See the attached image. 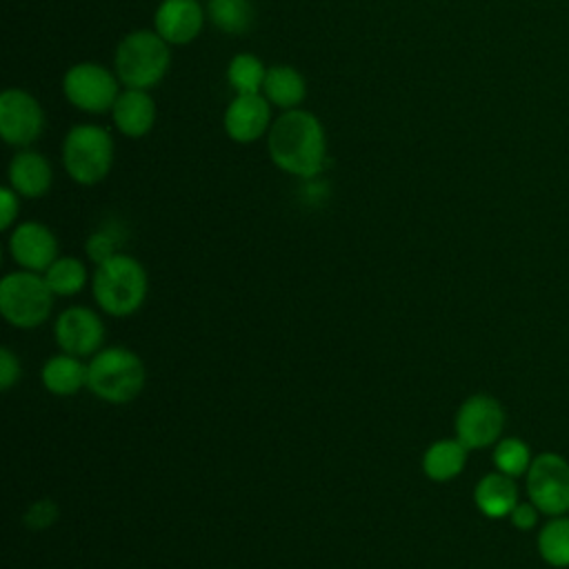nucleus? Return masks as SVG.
I'll return each mask as SVG.
<instances>
[{
    "mask_svg": "<svg viewBox=\"0 0 569 569\" xmlns=\"http://www.w3.org/2000/svg\"><path fill=\"white\" fill-rule=\"evenodd\" d=\"M273 162L296 176H313L325 162V131L307 111H287L269 133Z\"/></svg>",
    "mask_w": 569,
    "mask_h": 569,
    "instance_id": "1",
    "label": "nucleus"
},
{
    "mask_svg": "<svg viewBox=\"0 0 569 569\" xmlns=\"http://www.w3.org/2000/svg\"><path fill=\"white\" fill-rule=\"evenodd\" d=\"M91 291L100 311L111 318H127L144 305L149 276L133 256L116 253L113 258L96 264Z\"/></svg>",
    "mask_w": 569,
    "mask_h": 569,
    "instance_id": "2",
    "label": "nucleus"
},
{
    "mask_svg": "<svg viewBox=\"0 0 569 569\" xmlns=\"http://www.w3.org/2000/svg\"><path fill=\"white\" fill-rule=\"evenodd\" d=\"M147 382L142 358L122 347H102L87 362V389L109 405H127L136 400Z\"/></svg>",
    "mask_w": 569,
    "mask_h": 569,
    "instance_id": "3",
    "label": "nucleus"
},
{
    "mask_svg": "<svg viewBox=\"0 0 569 569\" xmlns=\"http://www.w3.org/2000/svg\"><path fill=\"white\" fill-rule=\"evenodd\" d=\"M56 293L42 273L13 271L0 280V313L18 329H36L49 320Z\"/></svg>",
    "mask_w": 569,
    "mask_h": 569,
    "instance_id": "4",
    "label": "nucleus"
},
{
    "mask_svg": "<svg viewBox=\"0 0 569 569\" xmlns=\"http://www.w3.org/2000/svg\"><path fill=\"white\" fill-rule=\"evenodd\" d=\"M120 80L131 89H147L156 84L169 67V49L160 33L136 31L129 33L116 53Z\"/></svg>",
    "mask_w": 569,
    "mask_h": 569,
    "instance_id": "5",
    "label": "nucleus"
},
{
    "mask_svg": "<svg viewBox=\"0 0 569 569\" xmlns=\"http://www.w3.org/2000/svg\"><path fill=\"white\" fill-rule=\"evenodd\" d=\"M113 160L111 136L93 124H80L67 133L64 140V169L80 184L100 182Z\"/></svg>",
    "mask_w": 569,
    "mask_h": 569,
    "instance_id": "6",
    "label": "nucleus"
},
{
    "mask_svg": "<svg viewBox=\"0 0 569 569\" xmlns=\"http://www.w3.org/2000/svg\"><path fill=\"white\" fill-rule=\"evenodd\" d=\"M527 496L545 516H565L569 511V462L553 451L531 460L525 476Z\"/></svg>",
    "mask_w": 569,
    "mask_h": 569,
    "instance_id": "7",
    "label": "nucleus"
},
{
    "mask_svg": "<svg viewBox=\"0 0 569 569\" xmlns=\"http://www.w3.org/2000/svg\"><path fill=\"white\" fill-rule=\"evenodd\" d=\"M505 409L493 396L473 393L458 407L453 418V431L469 451L485 449L500 440L505 431Z\"/></svg>",
    "mask_w": 569,
    "mask_h": 569,
    "instance_id": "8",
    "label": "nucleus"
},
{
    "mask_svg": "<svg viewBox=\"0 0 569 569\" xmlns=\"http://www.w3.org/2000/svg\"><path fill=\"white\" fill-rule=\"evenodd\" d=\"M53 338L60 351L91 358L104 347V322L98 311L84 305H71L58 313L53 322Z\"/></svg>",
    "mask_w": 569,
    "mask_h": 569,
    "instance_id": "9",
    "label": "nucleus"
},
{
    "mask_svg": "<svg viewBox=\"0 0 569 569\" xmlns=\"http://www.w3.org/2000/svg\"><path fill=\"white\" fill-rule=\"evenodd\" d=\"M67 98L84 111H107L118 100V84L113 76L98 64H78L64 76Z\"/></svg>",
    "mask_w": 569,
    "mask_h": 569,
    "instance_id": "10",
    "label": "nucleus"
},
{
    "mask_svg": "<svg viewBox=\"0 0 569 569\" xmlns=\"http://www.w3.org/2000/svg\"><path fill=\"white\" fill-rule=\"evenodd\" d=\"M42 109L29 93L9 89L0 96V133L9 144H29L42 131Z\"/></svg>",
    "mask_w": 569,
    "mask_h": 569,
    "instance_id": "11",
    "label": "nucleus"
},
{
    "mask_svg": "<svg viewBox=\"0 0 569 569\" xmlns=\"http://www.w3.org/2000/svg\"><path fill=\"white\" fill-rule=\"evenodd\" d=\"M9 253L24 271L44 273L58 258V240L49 227L22 222L9 238Z\"/></svg>",
    "mask_w": 569,
    "mask_h": 569,
    "instance_id": "12",
    "label": "nucleus"
},
{
    "mask_svg": "<svg viewBox=\"0 0 569 569\" xmlns=\"http://www.w3.org/2000/svg\"><path fill=\"white\" fill-rule=\"evenodd\" d=\"M269 124L267 100L258 93H240L224 113V129L238 142H251L264 133Z\"/></svg>",
    "mask_w": 569,
    "mask_h": 569,
    "instance_id": "13",
    "label": "nucleus"
},
{
    "mask_svg": "<svg viewBox=\"0 0 569 569\" xmlns=\"http://www.w3.org/2000/svg\"><path fill=\"white\" fill-rule=\"evenodd\" d=\"M202 27V9L196 0H164L156 11V29L167 42H189Z\"/></svg>",
    "mask_w": 569,
    "mask_h": 569,
    "instance_id": "14",
    "label": "nucleus"
},
{
    "mask_svg": "<svg viewBox=\"0 0 569 569\" xmlns=\"http://www.w3.org/2000/svg\"><path fill=\"white\" fill-rule=\"evenodd\" d=\"M473 502L478 511L487 518H505L513 511L518 505V487L516 478L502 473V471H491L482 476L476 487H473Z\"/></svg>",
    "mask_w": 569,
    "mask_h": 569,
    "instance_id": "15",
    "label": "nucleus"
},
{
    "mask_svg": "<svg viewBox=\"0 0 569 569\" xmlns=\"http://www.w3.org/2000/svg\"><path fill=\"white\" fill-rule=\"evenodd\" d=\"M40 378L49 393L60 398L76 396L82 387H87V365L82 358L62 351L47 358Z\"/></svg>",
    "mask_w": 569,
    "mask_h": 569,
    "instance_id": "16",
    "label": "nucleus"
},
{
    "mask_svg": "<svg viewBox=\"0 0 569 569\" xmlns=\"http://www.w3.org/2000/svg\"><path fill=\"white\" fill-rule=\"evenodd\" d=\"M469 449L458 438H442L422 453V471L433 482H449L467 467Z\"/></svg>",
    "mask_w": 569,
    "mask_h": 569,
    "instance_id": "17",
    "label": "nucleus"
},
{
    "mask_svg": "<svg viewBox=\"0 0 569 569\" xmlns=\"http://www.w3.org/2000/svg\"><path fill=\"white\" fill-rule=\"evenodd\" d=\"M9 180L13 191L27 198H40L51 187L49 162L33 151L18 153L9 167Z\"/></svg>",
    "mask_w": 569,
    "mask_h": 569,
    "instance_id": "18",
    "label": "nucleus"
},
{
    "mask_svg": "<svg viewBox=\"0 0 569 569\" xmlns=\"http://www.w3.org/2000/svg\"><path fill=\"white\" fill-rule=\"evenodd\" d=\"M156 118L153 100L142 89H129L118 96L113 104V120L127 136H142L151 129Z\"/></svg>",
    "mask_w": 569,
    "mask_h": 569,
    "instance_id": "19",
    "label": "nucleus"
},
{
    "mask_svg": "<svg viewBox=\"0 0 569 569\" xmlns=\"http://www.w3.org/2000/svg\"><path fill=\"white\" fill-rule=\"evenodd\" d=\"M538 553L540 558L556 569L569 567V518L551 516L549 522L538 531Z\"/></svg>",
    "mask_w": 569,
    "mask_h": 569,
    "instance_id": "20",
    "label": "nucleus"
},
{
    "mask_svg": "<svg viewBox=\"0 0 569 569\" xmlns=\"http://www.w3.org/2000/svg\"><path fill=\"white\" fill-rule=\"evenodd\" d=\"M42 276H44L49 289L60 298L80 293L89 280L84 262L78 258H71V256H58L56 262Z\"/></svg>",
    "mask_w": 569,
    "mask_h": 569,
    "instance_id": "21",
    "label": "nucleus"
},
{
    "mask_svg": "<svg viewBox=\"0 0 569 569\" xmlns=\"http://www.w3.org/2000/svg\"><path fill=\"white\" fill-rule=\"evenodd\" d=\"M262 89L278 107H296L305 98V80L291 67H271L264 76Z\"/></svg>",
    "mask_w": 569,
    "mask_h": 569,
    "instance_id": "22",
    "label": "nucleus"
},
{
    "mask_svg": "<svg viewBox=\"0 0 569 569\" xmlns=\"http://www.w3.org/2000/svg\"><path fill=\"white\" fill-rule=\"evenodd\" d=\"M491 460L498 471H502L511 478H520V476H527L533 458H531V449L525 440H520L516 436H507L493 445Z\"/></svg>",
    "mask_w": 569,
    "mask_h": 569,
    "instance_id": "23",
    "label": "nucleus"
},
{
    "mask_svg": "<svg viewBox=\"0 0 569 569\" xmlns=\"http://www.w3.org/2000/svg\"><path fill=\"white\" fill-rule=\"evenodd\" d=\"M209 13L227 33H242L253 18V9L247 0H209Z\"/></svg>",
    "mask_w": 569,
    "mask_h": 569,
    "instance_id": "24",
    "label": "nucleus"
},
{
    "mask_svg": "<svg viewBox=\"0 0 569 569\" xmlns=\"http://www.w3.org/2000/svg\"><path fill=\"white\" fill-rule=\"evenodd\" d=\"M264 67L251 53H240L229 64V82L238 93H258L264 84Z\"/></svg>",
    "mask_w": 569,
    "mask_h": 569,
    "instance_id": "25",
    "label": "nucleus"
},
{
    "mask_svg": "<svg viewBox=\"0 0 569 569\" xmlns=\"http://www.w3.org/2000/svg\"><path fill=\"white\" fill-rule=\"evenodd\" d=\"M84 249H87V256H89L96 264H100V262L113 258L116 253H122V251H120V233H118L116 229H111V227L98 229V231H93V233L89 236Z\"/></svg>",
    "mask_w": 569,
    "mask_h": 569,
    "instance_id": "26",
    "label": "nucleus"
},
{
    "mask_svg": "<svg viewBox=\"0 0 569 569\" xmlns=\"http://www.w3.org/2000/svg\"><path fill=\"white\" fill-rule=\"evenodd\" d=\"M56 518H58V505L51 500H38L24 513V522L31 529H47L49 525L56 522Z\"/></svg>",
    "mask_w": 569,
    "mask_h": 569,
    "instance_id": "27",
    "label": "nucleus"
},
{
    "mask_svg": "<svg viewBox=\"0 0 569 569\" xmlns=\"http://www.w3.org/2000/svg\"><path fill=\"white\" fill-rule=\"evenodd\" d=\"M22 376V367H20V358L9 349L2 347L0 349V389L9 391Z\"/></svg>",
    "mask_w": 569,
    "mask_h": 569,
    "instance_id": "28",
    "label": "nucleus"
},
{
    "mask_svg": "<svg viewBox=\"0 0 569 569\" xmlns=\"http://www.w3.org/2000/svg\"><path fill=\"white\" fill-rule=\"evenodd\" d=\"M538 516H540V509L529 500V502H518L513 507V511L509 513V520L516 529L520 531H529L538 525Z\"/></svg>",
    "mask_w": 569,
    "mask_h": 569,
    "instance_id": "29",
    "label": "nucleus"
},
{
    "mask_svg": "<svg viewBox=\"0 0 569 569\" xmlns=\"http://www.w3.org/2000/svg\"><path fill=\"white\" fill-rule=\"evenodd\" d=\"M18 216V198L11 189L0 191V229H9Z\"/></svg>",
    "mask_w": 569,
    "mask_h": 569,
    "instance_id": "30",
    "label": "nucleus"
}]
</instances>
